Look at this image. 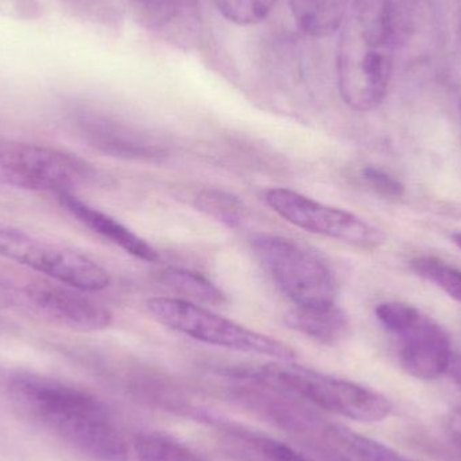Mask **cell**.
Returning a JSON list of instances; mask_svg holds the SVG:
<instances>
[{"label":"cell","instance_id":"obj_1","mask_svg":"<svg viewBox=\"0 0 461 461\" xmlns=\"http://www.w3.org/2000/svg\"><path fill=\"white\" fill-rule=\"evenodd\" d=\"M11 408L86 461H129L131 444L107 405L86 390L32 371L5 374Z\"/></svg>","mask_w":461,"mask_h":461},{"label":"cell","instance_id":"obj_2","mask_svg":"<svg viewBox=\"0 0 461 461\" xmlns=\"http://www.w3.org/2000/svg\"><path fill=\"white\" fill-rule=\"evenodd\" d=\"M339 30L341 99L357 113L375 110L386 97L397 59L386 0H354Z\"/></svg>","mask_w":461,"mask_h":461},{"label":"cell","instance_id":"obj_3","mask_svg":"<svg viewBox=\"0 0 461 461\" xmlns=\"http://www.w3.org/2000/svg\"><path fill=\"white\" fill-rule=\"evenodd\" d=\"M221 373L265 384L317 411L354 421H384L393 411L390 400L375 390L294 362L276 360L260 366L223 368Z\"/></svg>","mask_w":461,"mask_h":461},{"label":"cell","instance_id":"obj_4","mask_svg":"<svg viewBox=\"0 0 461 461\" xmlns=\"http://www.w3.org/2000/svg\"><path fill=\"white\" fill-rule=\"evenodd\" d=\"M252 249L276 286L297 308L335 305L338 281L319 254L297 240L270 233L255 236Z\"/></svg>","mask_w":461,"mask_h":461},{"label":"cell","instance_id":"obj_5","mask_svg":"<svg viewBox=\"0 0 461 461\" xmlns=\"http://www.w3.org/2000/svg\"><path fill=\"white\" fill-rule=\"evenodd\" d=\"M146 309L159 324L210 346L262 355L282 362H294L297 357L294 349L287 344L181 298H150L146 301Z\"/></svg>","mask_w":461,"mask_h":461},{"label":"cell","instance_id":"obj_6","mask_svg":"<svg viewBox=\"0 0 461 461\" xmlns=\"http://www.w3.org/2000/svg\"><path fill=\"white\" fill-rule=\"evenodd\" d=\"M94 165L59 149L0 140V185L59 194L102 183Z\"/></svg>","mask_w":461,"mask_h":461},{"label":"cell","instance_id":"obj_7","mask_svg":"<svg viewBox=\"0 0 461 461\" xmlns=\"http://www.w3.org/2000/svg\"><path fill=\"white\" fill-rule=\"evenodd\" d=\"M375 316L394 340L398 362L409 375L436 381L448 373L454 357L451 340L438 322L401 301L379 303Z\"/></svg>","mask_w":461,"mask_h":461},{"label":"cell","instance_id":"obj_8","mask_svg":"<svg viewBox=\"0 0 461 461\" xmlns=\"http://www.w3.org/2000/svg\"><path fill=\"white\" fill-rule=\"evenodd\" d=\"M0 257L81 292H100L111 284L110 273L86 255L5 223Z\"/></svg>","mask_w":461,"mask_h":461},{"label":"cell","instance_id":"obj_9","mask_svg":"<svg viewBox=\"0 0 461 461\" xmlns=\"http://www.w3.org/2000/svg\"><path fill=\"white\" fill-rule=\"evenodd\" d=\"M0 285L5 286V300L19 303L54 324L83 332L105 330L113 324V314L107 308L83 295L81 290L53 279L32 278L21 284L5 279Z\"/></svg>","mask_w":461,"mask_h":461},{"label":"cell","instance_id":"obj_10","mask_svg":"<svg viewBox=\"0 0 461 461\" xmlns=\"http://www.w3.org/2000/svg\"><path fill=\"white\" fill-rule=\"evenodd\" d=\"M268 207L293 226L325 238L344 241L363 249L384 246L386 235L378 227L340 208L322 204L290 189L265 192Z\"/></svg>","mask_w":461,"mask_h":461},{"label":"cell","instance_id":"obj_11","mask_svg":"<svg viewBox=\"0 0 461 461\" xmlns=\"http://www.w3.org/2000/svg\"><path fill=\"white\" fill-rule=\"evenodd\" d=\"M290 438L305 455L327 454L344 461H413L313 408H303L295 414Z\"/></svg>","mask_w":461,"mask_h":461},{"label":"cell","instance_id":"obj_12","mask_svg":"<svg viewBox=\"0 0 461 461\" xmlns=\"http://www.w3.org/2000/svg\"><path fill=\"white\" fill-rule=\"evenodd\" d=\"M200 425L212 430L224 454L238 461H311L297 447L229 419L212 408Z\"/></svg>","mask_w":461,"mask_h":461},{"label":"cell","instance_id":"obj_13","mask_svg":"<svg viewBox=\"0 0 461 461\" xmlns=\"http://www.w3.org/2000/svg\"><path fill=\"white\" fill-rule=\"evenodd\" d=\"M395 56L425 59L438 43V23L433 0H386Z\"/></svg>","mask_w":461,"mask_h":461},{"label":"cell","instance_id":"obj_14","mask_svg":"<svg viewBox=\"0 0 461 461\" xmlns=\"http://www.w3.org/2000/svg\"><path fill=\"white\" fill-rule=\"evenodd\" d=\"M57 200L78 223L91 230L100 238L115 244L119 249H124L127 254L138 259L150 263L158 262V252L145 239L138 236L134 230H130L108 213L92 207L91 204L81 200L77 194L73 192H65V194H57Z\"/></svg>","mask_w":461,"mask_h":461},{"label":"cell","instance_id":"obj_15","mask_svg":"<svg viewBox=\"0 0 461 461\" xmlns=\"http://www.w3.org/2000/svg\"><path fill=\"white\" fill-rule=\"evenodd\" d=\"M75 124L84 140L110 156L130 159H156L164 156V149L154 140L140 137L138 132L108 119L80 115Z\"/></svg>","mask_w":461,"mask_h":461},{"label":"cell","instance_id":"obj_16","mask_svg":"<svg viewBox=\"0 0 461 461\" xmlns=\"http://www.w3.org/2000/svg\"><path fill=\"white\" fill-rule=\"evenodd\" d=\"M290 330L322 344H336L346 338L349 321L338 305L325 308H295L285 317Z\"/></svg>","mask_w":461,"mask_h":461},{"label":"cell","instance_id":"obj_17","mask_svg":"<svg viewBox=\"0 0 461 461\" xmlns=\"http://www.w3.org/2000/svg\"><path fill=\"white\" fill-rule=\"evenodd\" d=\"M298 27L309 37L325 38L340 29L349 0H289Z\"/></svg>","mask_w":461,"mask_h":461},{"label":"cell","instance_id":"obj_18","mask_svg":"<svg viewBox=\"0 0 461 461\" xmlns=\"http://www.w3.org/2000/svg\"><path fill=\"white\" fill-rule=\"evenodd\" d=\"M135 461H207L196 449L161 430H140L131 441Z\"/></svg>","mask_w":461,"mask_h":461},{"label":"cell","instance_id":"obj_19","mask_svg":"<svg viewBox=\"0 0 461 461\" xmlns=\"http://www.w3.org/2000/svg\"><path fill=\"white\" fill-rule=\"evenodd\" d=\"M159 281L189 303L223 305L227 300L226 294L211 279L197 271L169 267L159 274Z\"/></svg>","mask_w":461,"mask_h":461},{"label":"cell","instance_id":"obj_20","mask_svg":"<svg viewBox=\"0 0 461 461\" xmlns=\"http://www.w3.org/2000/svg\"><path fill=\"white\" fill-rule=\"evenodd\" d=\"M411 268L414 274L461 303V270L456 266L432 255H419L411 260Z\"/></svg>","mask_w":461,"mask_h":461},{"label":"cell","instance_id":"obj_21","mask_svg":"<svg viewBox=\"0 0 461 461\" xmlns=\"http://www.w3.org/2000/svg\"><path fill=\"white\" fill-rule=\"evenodd\" d=\"M196 205L200 211L229 227H238L246 212L236 197L216 189L202 192L197 196Z\"/></svg>","mask_w":461,"mask_h":461},{"label":"cell","instance_id":"obj_22","mask_svg":"<svg viewBox=\"0 0 461 461\" xmlns=\"http://www.w3.org/2000/svg\"><path fill=\"white\" fill-rule=\"evenodd\" d=\"M219 11L240 26L259 23L276 5V0H216Z\"/></svg>","mask_w":461,"mask_h":461},{"label":"cell","instance_id":"obj_23","mask_svg":"<svg viewBox=\"0 0 461 461\" xmlns=\"http://www.w3.org/2000/svg\"><path fill=\"white\" fill-rule=\"evenodd\" d=\"M363 183L384 199L397 200L405 196V185L395 176L378 167H365L360 172Z\"/></svg>","mask_w":461,"mask_h":461},{"label":"cell","instance_id":"obj_24","mask_svg":"<svg viewBox=\"0 0 461 461\" xmlns=\"http://www.w3.org/2000/svg\"><path fill=\"white\" fill-rule=\"evenodd\" d=\"M132 5L148 23L158 26L172 19L178 0H131Z\"/></svg>","mask_w":461,"mask_h":461},{"label":"cell","instance_id":"obj_25","mask_svg":"<svg viewBox=\"0 0 461 461\" xmlns=\"http://www.w3.org/2000/svg\"><path fill=\"white\" fill-rule=\"evenodd\" d=\"M452 86L461 102V19L457 29L456 42H455L454 54L451 62Z\"/></svg>","mask_w":461,"mask_h":461},{"label":"cell","instance_id":"obj_26","mask_svg":"<svg viewBox=\"0 0 461 461\" xmlns=\"http://www.w3.org/2000/svg\"><path fill=\"white\" fill-rule=\"evenodd\" d=\"M447 424H448L449 436L461 451V408L455 409L449 413Z\"/></svg>","mask_w":461,"mask_h":461},{"label":"cell","instance_id":"obj_27","mask_svg":"<svg viewBox=\"0 0 461 461\" xmlns=\"http://www.w3.org/2000/svg\"><path fill=\"white\" fill-rule=\"evenodd\" d=\"M448 373L451 374L452 378L461 389V355H454Z\"/></svg>","mask_w":461,"mask_h":461},{"label":"cell","instance_id":"obj_28","mask_svg":"<svg viewBox=\"0 0 461 461\" xmlns=\"http://www.w3.org/2000/svg\"><path fill=\"white\" fill-rule=\"evenodd\" d=\"M306 457L311 461H344L343 459H340V457L332 456V455L327 454L306 455Z\"/></svg>","mask_w":461,"mask_h":461},{"label":"cell","instance_id":"obj_29","mask_svg":"<svg viewBox=\"0 0 461 461\" xmlns=\"http://www.w3.org/2000/svg\"><path fill=\"white\" fill-rule=\"evenodd\" d=\"M451 239L452 241H454V243L461 249V230H459V232L452 233Z\"/></svg>","mask_w":461,"mask_h":461},{"label":"cell","instance_id":"obj_30","mask_svg":"<svg viewBox=\"0 0 461 461\" xmlns=\"http://www.w3.org/2000/svg\"><path fill=\"white\" fill-rule=\"evenodd\" d=\"M3 328H7V324L0 320V330H3Z\"/></svg>","mask_w":461,"mask_h":461}]
</instances>
